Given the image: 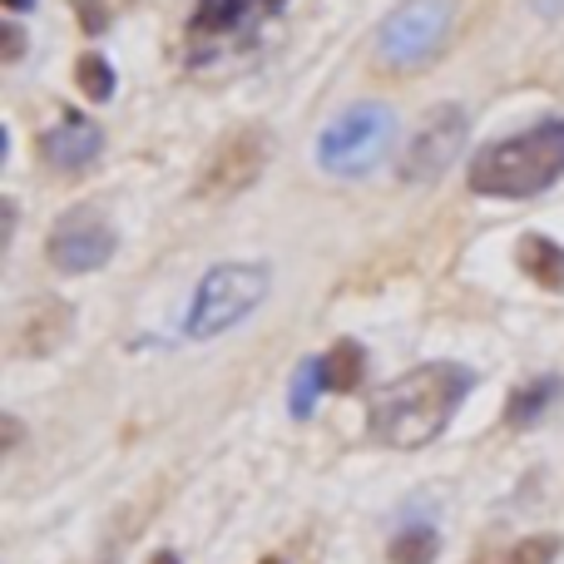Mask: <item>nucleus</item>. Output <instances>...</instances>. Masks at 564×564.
Returning a JSON list of instances; mask_svg holds the SVG:
<instances>
[{
    "instance_id": "f257e3e1",
    "label": "nucleus",
    "mask_w": 564,
    "mask_h": 564,
    "mask_svg": "<svg viewBox=\"0 0 564 564\" xmlns=\"http://www.w3.org/2000/svg\"><path fill=\"white\" fill-rule=\"evenodd\" d=\"M476 387V371L460 361H426L381 387L367 406V431L377 446L391 451H421L451 426L460 401Z\"/></svg>"
},
{
    "instance_id": "f03ea898",
    "label": "nucleus",
    "mask_w": 564,
    "mask_h": 564,
    "mask_svg": "<svg viewBox=\"0 0 564 564\" xmlns=\"http://www.w3.org/2000/svg\"><path fill=\"white\" fill-rule=\"evenodd\" d=\"M564 178V119L535 124L516 139L480 149L470 164V188L486 198H535Z\"/></svg>"
},
{
    "instance_id": "7ed1b4c3",
    "label": "nucleus",
    "mask_w": 564,
    "mask_h": 564,
    "mask_svg": "<svg viewBox=\"0 0 564 564\" xmlns=\"http://www.w3.org/2000/svg\"><path fill=\"white\" fill-rule=\"evenodd\" d=\"M273 288V268L268 263H218L208 268V278L194 288V302H188V322L184 332L198 341L224 337L228 327L258 312V302Z\"/></svg>"
},
{
    "instance_id": "20e7f679",
    "label": "nucleus",
    "mask_w": 564,
    "mask_h": 564,
    "mask_svg": "<svg viewBox=\"0 0 564 564\" xmlns=\"http://www.w3.org/2000/svg\"><path fill=\"white\" fill-rule=\"evenodd\" d=\"M397 144V115L387 105H351L317 139V164L337 178H361Z\"/></svg>"
},
{
    "instance_id": "39448f33",
    "label": "nucleus",
    "mask_w": 564,
    "mask_h": 564,
    "mask_svg": "<svg viewBox=\"0 0 564 564\" xmlns=\"http://www.w3.org/2000/svg\"><path fill=\"white\" fill-rule=\"evenodd\" d=\"M456 10L451 0H406L401 10H391L387 25L377 35V59L391 69H416L431 55H441V45L451 40Z\"/></svg>"
},
{
    "instance_id": "423d86ee",
    "label": "nucleus",
    "mask_w": 564,
    "mask_h": 564,
    "mask_svg": "<svg viewBox=\"0 0 564 564\" xmlns=\"http://www.w3.org/2000/svg\"><path fill=\"white\" fill-rule=\"evenodd\" d=\"M115 248H119V238L99 208H69L50 228L45 258L59 273H95V268H105L115 258Z\"/></svg>"
},
{
    "instance_id": "0eeeda50",
    "label": "nucleus",
    "mask_w": 564,
    "mask_h": 564,
    "mask_svg": "<svg viewBox=\"0 0 564 564\" xmlns=\"http://www.w3.org/2000/svg\"><path fill=\"white\" fill-rule=\"evenodd\" d=\"M466 139H470L466 109L460 105L431 109V119L421 124V134L411 139V149L401 154V178H406V184H436V178L456 164V154L466 149Z\"/></svg>"
},
{
    "instance_id": "6e6552de",
    "label": "nucleus",
    "mask_w": 564,
    "mask_h": 564,
    "mask_svg": "<svg viewBox=\"0 0 564 564\" xmlns=\"http://www.w3.org/2000/svg\"><path fill=\"white\" fill-rule=\"evenodd\" d=\"M268 164V129H238L224 144L214 149L204 178H198V194L204 198H224V194H243Z\"/></svg>"
},
{
    "instance_id": "1a4fd4ad",
    "label": "nucleus",
    "mask_w": 564,
    "mask_h": 564,
    "mask_svg": "<svg viewBox=\"0 0 564 564\" xmlns=\"http://www.w3.org/2000/svg\"><path fill=\"white\" fill-rule=\"evenodd\" d=\"M99 149H105V134L79 115H65L50 134H40V159H45L50 169H59V174H85V169H95Z\"/></svg>"
},
{
    "instance_id": "9d476101",
    "label": "nucleus",
    "mask_w": 564,
    "mask_h": 564,
    "mask_svg": "<svg viewBox=\"0 0 564 564\" xmlns=\"http://www.w3.org/2000/svg\"><path fill=\"white\" fill-rule=\"evenodd\" d=\"M263 15V10L253 6V0H198L194 6V20H188V35L198 40H224V35H248L253 30V20Z\"/></svg>"
},
{
    "instance_id": "9b49d317",
    "label": "nucleus",
    "mask_w": 564,
    "mask_h": 564,
    "mask_svg": "<svg viewBox=\"0 0 564 564\" xmlns=\"http://www.w3.org/2000/svg\"><path fill=\"white\" fill-rule=\"evenodd\" d=\"M560 397H564V377H560V371H545V377L525 381V387L510 391V401H506V426L510 431L540 426V421L560 406Z\"/></svg>"
},
{
    "instance_id": "f8f14e48",
    "label": "nucleus",
    "mask_w": 564,
    "mask_h": 564,
    "mask_svg": "<svg viewBox=\"0 0 564 564\" xmlns=\"http://www.w3.org/2000/svg\"><path fill=\"white\" fill-rule=\"evenodd\" d=\"M59 332H69V307L65 302H40V307H25L15 332V351L20 357H45L59 341Z\"/></svg>"
},
{
    "instance_id": "ddd939ff",
    "label": "nucleus",
    "mask_w": 564,
    "mask_h": 564,
    "mask_svg": "<svg viewBox=\"0 0 564 564\" xmlns=\"http://www.w3.org/2000/svg\"><path fill=\"white\" fill-rule=\"evenodd\" d=\"M516 263L530 282H540V288H550V292H564V248L555 243V238L525 234L516 243Z\"/></svg>"
},
{
    "instance_id": "4468645a",
    "label": "nucleus",
    "mask_w": 564,
    "mask_h": 564,
    "mask_svg": "<svg viewBox=\"0 0 564 564\" xmlns=\"http://www.w3.org/2000/svg\"><path fill=\"white\" fill-rule=\"evenodd\" d=\"M361 377H367V351H361V341H351V337H341L337 347L317 361V381H322V391H332V397L357 391Z\"/></svg>"
},
{
    "instance_id": "2eb2a0df",
    "label": "nucleus",
    "mask_w": 564,
    "mask_h": 564,
    "mask_svg": "<svg viewBox=\"0 0 564 564\" xmlns=\"http://www.w3.org/2000/svg\"><path fill=\"white\" fill-rule=\"evenodd\" d=\"M436 555H441L436 525H406V530H397L387 545L391 564H436Z\"/></svg>"
},
{
    "instance_id": "dca6fc26",
    "label": "nucleus",
    "mask_w": 564,
    "mask_h": 564,
    "mask_svg": "<svg viewBox=\"0 0 564 564\" xmlns=\"http://www.w3.org/2000/svg\"><path fill=\"white\" fill-rule=\"evenodd\" d=\"M75 85L85 89L95 105H105L109 95H115V69H109V59L105 55H79V65H75Z\"/></svg>"
},
{
    "instance_id": "f3484780",
    "label": "nucleus",
    "mask_w": 564,
    "mask_h": 564,
    "mask_svg": "<svg viewBox=\"0 0 564 564\" xmlns=\"http://www.w3.org/2000/svg\"><path fill=\"white\" fill-rule=\"evenodd\" d=\"M560 550H564L560 535H530V540H520V545L510 550L500 564H555Z\"/></svg>"
},
{
    "instance_id": "a211bd4d",
    "label": "nucleus",
    "mask_w": 564,
    "mask_h": 564,
    "mask_svg": "<svg viewBox=\"0 0 564 564\" xmlns=\"http://www.w3.org/2000/svg\"><path fill=\"white\" fill-rule=\"evenodd\" d=\"M312 391H322V381H317V361H307V367L297 371V387H292V411H297V416H307Z\"/></svg>"
},
{
    "instance_id": "6ab92c4d",
    "label": "nucleus",
    "mask_w": 564,
    "mask_h": 564,
    "mask_svg": "<svg viewBox=\"0 0 564 564\" xmlns=\"http://www.w3.org/2000/svg\"><path fill=\"white\" fill-rule=\"evenodd\" d=\"M20 55H25V30H20V25H0V59H6V65H15Z\"/></svg>"
},
{
    "instance_id": "aec40b11",
    "label": "nucleus",
    "mask_w": 564,
    "mask_h": 564,
    "mask_svg": "<svg viewBox=\"0 0 564 564\" xmlns=\"http://www.w3.org/2000/svg\"><path fill=\"white\" fill-rule=\"evenodd\" d=\"M75 10H79V20H85L89 35H99V30L109 25V10L99 6V0H75Z\"/></svg>"
},
{
    "instance_id": "412c9836",
    "label": "nucleus",
    "mask_w": 564,
    "mask_h": 564,
    "mask_svg": "<svg viewBox=\"0 0 564 564\" xmlns=\"http://www.w3.org/2000/svg\"><path fill=\"white\" fill-rule=\"evenodd\" d=\"M253 6L263 10V15H273V10H282V6H288V0H253Z\"/></svg>"
},
{
    "instance_id": "4be33fe9",
    "label": "nucleus",
    "mask_w": 564,
    "mask_h": 564,
    "mask_svg": "<svg viewBox=\"0 0 564 564\" xmlns=\"http://www.w3.org/2000/svg\"><path fill=\"white\" fill-rule=\"evenodd\" d=\"M149 564H184V560H178V555H174V550H159V555H154V560H149Z\"/></svg>"
},
{
    "instance_id": "5701e85b",
    "label": "nucleus",
    "mask_w": 564,
    "mask_h": 564,
    "mask_svg": "<svg viewBox=\"0 0 564 564\" xmlns=\"http://www.w3.org/2000/svg\"><path fill=\"white\" fill-rule=\"evenodd\" d=\"M6 6H10V10H30V6H35V0H6Z\"/></svg>"
},
{
    "instance_id": "b1692460",
    "label": "nucleus",
    "mask_w": 564,
    "mask_h": 564,
    "mask_svg": "<svg viewBox=\"0 0 564 564\" xmlns=\"http://www.w3.org/2000/svg\"><path fill=\"white\" fill-rule=\"evenodd\" d=\"M258 564H282V560H258Z\"/></svg>"
}]
</instances>
